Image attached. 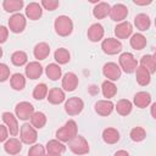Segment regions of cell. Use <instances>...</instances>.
<instances>
[{
  "label": "cell",
  "mask_w": 156,
  "mask_h": 156,
  "mask_svg": "<svg viewBox=\"0 0 156 156\" xmlns=\"http://www.w3.org/2000/svg\"><path fill=\"white\" fill-rule=\"evenodd\" d=\"M46 99L52 105H60L66 100V95H65V91L61 88H52L48 91Z\"/></svg>",
  "instance_id": "cell-19"
},
{
  "label": "cell",
  "mask_w": 156,
  "mask_h": 156,
  "mask_svg": "<svg viewBox=\"0 0 156 156\" xmlns=\"http://www.w3.org/2000/svg\"><path fill=\"white\" fill-rule=\"evenodd\" d=\"M132 33H133V26L128 21L119 22L115 27V35L117 37V39H127L132 35Z\"/></svg>",
  "instance_id": "cell-14"
},
{
  "label": "cell",
  "mask_w": 156,
  "mask_h": 156,
  "mask_svg": "<svg viewBox=\"0 0 156 156\" xmlns=\"http://www.w3.org/2000/svg\"><path fill=\"white\" fill-rule=\"evenodd\" d=\"M83 108H84V102L78 96L69 98L65 102V111L69 116H77V115H79L83 111Z\"/></svg>",
  "instance_id": "cell-6"
},
{
  "label": "cell",
  "mask_w": 156,
  "mask_h": 156,
  "mask_svg": "<svg viewBox=\"0 0 156 156\" xmlns=\"http://www.w3.org/2000/svg\"><path fill=\"white\" fill-rule=\"evenodd\" d=\"M46 116L44 112H40V111H37L34 112L32 116H30V124L35 128V129H41L43 127H45L46 124Z\"/></svg>",
  "instance_id": "cell-33"
},
{
  "label": "cell",
  "mask_w": 156,
  "mask_h": 156,
  "mask_svg": "<svg viewBox=\"0 0 156 156\" xmlns=\"http://www.w3.org/2000/svg\"><path fill=\"white\" fill-rule=\"evenodd\" d=\"M10 85L16 91L23 90L24 87H26V78H24V76L21 74V73H13L10 77Z\"/></svg>",
  "instance_id": "cell-30"
},
{
  "label": "cell",
  "mask_w": 156,
  "mask_h": 156,
  "mask_svg": "<svg viewBox=\"0 0 156 156\" xmlns=\"http://www.w3.org/2000/svg\"><path fill=\"white\" fill-rule=\"evenodd\" d=\"M119 132L116 128H106L102 130V140L106 144H116L119 140Z\"/></svg>",
  "instance_id": "cell-29"
},
{
  "label": "cell",
  "mask_w": 156,
  "mask_h": 156,
  "mask_svg": "<svg viewBox=\"0 0 156 156\" xmlns=\"http://www.w3.org/2000/svg\"><path fill=\"white\" fill-rule=\"evenodd\" d=\"M101 49L107 55H116L122 51V43L116 38H107L102 40Z\"/></svg>",
  "instance_id": "cell-9"
},
{
  "label": "cell",
  "mask_w": 156,
  "mask_h": 156,
  "mask_svg": "<svg viewBox=\"0 0 156 156\" xmlns=\"http://www.w3.org/2000/svg\"><path fill=\"white\" fill-rule=\"evenodd\" d=\"M45 74L51 80H57L62 76V69L57 63H49L45 68Z\"/></svg>",
  "instance_id": "cell-32"
},
{
  "label": "cell",
  "mask_w": 156,
  "mask_h": 156,
  "mask_svg": "<svg viewBox=\"0 0 156 156\" xmlns=\"http://www.w3.org/2000/svg\"><path fill=\"white\" fill-rule=\"evenodd\" d=\"M28 156H45V147L41 144H34L29 147Z\"/></svg>",
  "instance_id": "cell-40"
},
{
  "label": "cell",
  "mask_w": 156,
  "mask_h": 156,
  "mask_svg": "<svg viewBox=\"0 0 156 156\" xmlns=\"http://www.w3.org/2000/svg\"><path fill=\"white\" fill-rule=\"evenodd\" d=\"M7 135H9V130H7L6 126L0 124V143L7 140Z\"/></svg>",
  "instance_id": "cell-44"
},
{
  "label": "cell",
  "mask_w": 156,
  "mask_h": 156,
  "mask_svg": "<svg viewBox=\"0 0 156 156\" xmlns=\"http://www.w3.org/2000/svg\"><path fill=\"white\" fill-rule=\"evenodd\" d=\"M135 79H136V83L139 85L146 87L151 82V74L146 68H144L141 66H138L136 69H135Z\"/></svg>",
  "instance_id": "cell-21"
},
{
  "label": "cell",
  "mask_w": 156,
  "mask_h": 156,
  "mask_svg": "<svg viewBox=\"0 0 156 156\" xmlns=\"http://www.w3.org/2000/svg\"><path fill=\"white\" fill-rule=\"evenodd\" d=\"M9 37V29L5 26H0V44H4L7 40Z\"/></svg>",
  "instance_id": "cell-43"
},
{
  "label": "cell",
  "mask_w": 156,
  "mask_h": 156,
  "mask_svg": "<svg viewBox=\"0 0 156 156\" xmlns=\"http://www.w3.org/2000/svg\"><path fill=\"white\" fill-rule=\"evenodd\" d=\"M78 83H79V79H78L77 74L73 72H67L62 77V88L65 91L69 93V91L76 90V88L78 87Z\"/></svg>",
  "instance_id": "cell-15"
},
{
  "label": "cell",
  "mask_w": 156,
  "mask_h": 156,
  "mask_svg": "<svg viewBox=\"0 0 156 156\" xmlns=\"http://www.w3.org/2000/svg\"><path fill=\"white\" fill-rule=\"evenodd\" d=\"M134 24L140 32H145L151 26V20L146 13H139L134 17Z\"/></svg>",
  "instance_id": "cell-26"
},
{
  "label": "cell",
  "mask_w": 156,
  "mask_h": 156,
  "mask_svg": "<svg viewBox=\"0 0 156 156\" xmlns=\"http://www.w3.org/2000/svg\"><path fill=\"white\" fill-rule=\"evenodd\" d=\"M94 110L99 116L106 117L112 113V111L115 110V105L111 100H99L95 102Z\"/></svg>",
  "instance_id": "cell-13"
},
{
  "label": "cell",
  "mask_w": 156,
  "mask_h": 156,
  "mask_svg": "<svg viewBox=\"0 0 156 156\" xmlns=\"http://www.w3.org/2000/svg\"><path fill=\"white\" fill-rule=\"evenodd\" d=\"M102 73L107 78V80L115 82V80H118L121 78L122 71H121V68H119V66L117 63H115V62H107L102 67Z\"/></svg>",
  "instance_id": "cell-10"
},
{
  "label": "cell",
  "mask_w": 156,
  "mask_h": 156,
  "mask_svg": "<svg viewBox=\"0 0 156 156\" xmlns=\"http://www.w3.org/2000/svg\"><path fill=\"white\" fill-rule=\"evenodd\" d=\"M40 6L48 11H55L60 6V1H57V0H43L40 2Z\"/></svg>",
  "instance_id": "cell-41"
},
{
  "label": "cell",
  "mask_w": 156,
  "mask_h": 156,
  "mask_svg": "<svg viewBox=\"0 0 156 156\" xmlns=\"http://www.w3.org/2000/svg\"><path fill=\"white\" fill-rule=\"evenodd\" d=\"M110 10H111L110 4L101 1V2H98V4L94 6V9H93V15H94V17H95L96 20H102V18L107 17V15L110 13Z\"/></svg>",
  "instance_id": "cell-25"
},
{
  "label": "cell",
  "mask_w": 156,
  "mask_h": 156,
  "mask_svg": "<svg viewBox=\"0 0 156 156\" xmlns=\"http://www.w3.org/2000/svg\"><path fill=\"white\" fill-rule=\"evenodd\" d=\"M101 93H102L104 98H106V100H110L117 94V87L113 82L106 79L101 84Z\"/></svg>",
  "instance_id": "cell-27"
},
{
  "label": "cell",
  "mask_w": 156,
  "mask_h": 156,
  "mask_svg": "<svg viewBox=\"0 0 156 156\" xmlns=\"http://www.w3.org/2000/svg\"><path fill=\"white\" fill-rule=\"evenodd\" d=\"M54 58L58 65H66L71 60V54L67 49L65 48H58L55 52H54Z\"/></svg>",
  "instance_id": "cell-36"
},
{
  "label": "cell",
  "mask_w": 156,
  "mask_h": 156,
  "mask_svg": "<svg viewBox=\"0 0 156 156\" xmlns=\"http://www.w3.org/2000/svg\"><path fill=\"white\" fill-rule=\"evenodd\" d=\"M78 135V127L76 121L68 119L61 128L56 130V139L61 143H69L73 138Z\"/></svg>",
  "instance_id": "cell-1"
},
{
  "label": "cell",
  "mask_w": 156,
  "mask_h": 156,
  "mask_svg": "<svg viewBox=\"0 0 156 156\" xmlns=\"http://www.w3.org/2000/svg\"><path fill=\"white\" fill-rule=\"evenodd\" d=\"M16 117L21 121H27L30 118V116L34 113V106L28 101H21L15 107Z\"/></svg>",
  "instance_id": "cell-7"
},
{
  "label": "cell",
  "mask_w": 156,
  "mask_h": 156,
  "mask_svg": "<svg viewBox=\"0 0 156 156\" xmlns=\"http://www.w3.org/2000/svg\"><path fill=\"white\" fill-rule=\"evenodd\" d=\"M129 136L133 141L140 143L146 138V130L143 127H134V128H132V130L129 133Z\"/></svg>",
  "instance_id": "cell-38"
},
{
  "label": "cell",
  "mask_w": 156,
  "mask_h": 156,
  "mask_svg": "<svg viewBox=\"0 0 156 156\" xmlns=\"http://www.w3.org/2000/svg\"><path fill=\"white\" fill-rule=\"evenodd\" d=\"M118 62H119L121 71H123V72H126L128 74L135 72V69L138 67V61L133 56V54H130V52H122L119 55Z\"/></svg>",
  "instance_id": "cell-3"
},
{
  "label": "cell",
  "mask_w": 156,
  "mask_h": 156,
  "mask_svg": "<svg viewBox=\"0 0 156 156\" xmlns=\"http://www.w3.org/2000/svg\"><path fill=\"white\" fill-rule=\"evenodd\" d=\"M45 156H61V155H52V154H46Z\"/></svg>",
  "instance_id": "cell-48"
},
{
  "label": "cell",
  "mask_w": 156,
  "mask_h": 156,
  "mask_svg": "<svg viewBox=\"0 0 156 156\" xmlns=\"http://www.w3.org/2000/svg\"><path fill=\"white\" fill-rule=\"evenodd\" d=\"M10 78V68L6 63L0 62V83L6 82Z\"/></svg>",
  "instance_id": "cell-42"
},
{
  "label": "cell",
  "mask_w": 156,
  "mask_h": 156,
  "mask_svg": "<svg viewBox=\"0 0 156 156\" xmlns=\"http://www.w3.org/2000/svg\"><path fill=\"white\" fill-rule=\"evenodd\" d=\"M115 110L121 116H128L133 110V104L128 99H121L115 105Z\"/></svg>",
  "instance_id": "cell-28"
},
{
  "label": "cell",
  "mask_w": 156,
  "mask_h": 156,
  "mask_svg": "<svg viewBox=\"0 0 156 156\" xmlns=\"http://www.w3.org/2000/svg\"><path fill=\"white\" fill-rule=\"evenodd\" d=\"M33 54H34V57L38 60V61H43L45 60L49 55H50V46L48 43H38L34 49H33Z\"/></svg>",
  "instance_id": "cell-23"
},
{
  "label": "cell",
  "mask_w": 156,
  "mask_h": 156,
  "mask_svg": "<svg viewBox=\"0 0 156 156\" xmlns=\"http://www.w3.org/2000/svg\"><path fill=\"white\" fill-rule=\"evenodd\" d=\"M133 2L135 5H139V6H145V5H150L152 2V0H147V1H138V0H134Z\"/></svg>",
  "instance_id": "cell-45"
},
{
  "label": "cell",
  "mask_w": 156,
  "mask_h": 156,
  "mask_svg": "<svg viewBox=\"0 0 156 156\" xmlns=\"http://www.w3.org/2000/svg\"><path fill=\"white\" fill-rule=\"evenodd\" d=\"M26 24H27V21H26V17L22 15V13H13L10 20H9V29L12 32V33H22L26 28Z\"/></svg>",
  "instance_id": "cell-8"
},
{
  "label": "cell",
  "mask_w": 156,
  "mask_h": 156,
  "mask_svg": "<svg viewBox=\"0 0 156 156\" xmlns=\"http://www.w3.org/2000/svg\"><path fill=\"white\" fill-rule=\"evenodd\" d=\"M68 147L74 155H78V156H82L89 152V144L87 139L82 135H77L76 138H73L68 143Z\"/></svg>",
  "instance_id": "cell-4"
},
{
  "label": "cell",
  "mask_w": 156,
  "mask_h": 156,
  "mask_svg": "<svg viewBox=\"0 0 156 156\" xmlns=\"http://www.w3.org/2000/svg\"><path fill=\"white\" fill-rule=\"evenodd\" d=\"M38 139V133H37V129L29 124V123H24L21 129H20V140L23 143V144H27V145H32L37 141Z\"/></svg>",
  "instance_id": "cell-5"
},
{
  "label": "cell",
  "mask_w": 156,
  "mask_h": 156,
  "mask_svg": "<svg viewBox=\"0 0 156 156\" xmlns=\"http://www.w3.org/2000/svg\"><path fill=\"white\" fill-rule=\"evenodd\" d=\"M24 6L23 0H4L2 1V7L6 12H16L20 11Z\"/></svg>",
  "instance_id": "cell-35"
},
{
  "label": "cell",
  "mask_w": 156,
  "mask_h": 156,
  "mask_svg": "<svg viewBox=\"0 0 156 156\" xmlns=\"http://www.w3.org/2000/svg\"><path fill=\"white\" fill-rule=\"evenodd\" d=\"M104 34H105V30H104V27L100 23H93L88 28V33H87L88 39L93 43L100 41L104 38Z\"/></svg>",
  "instance_id": "cell-17"
},
{
  "label": "cell",
  "mask_w": 156,
  "mask_h": 156,
  "mask_svg": "<svg viewBox=\"0 0 156 156\" xmlns=\"http://www.w3.org/2000/svg\"><path fill=\"white\" fill-rule=\"evenodd\" d=\"M113 156H130V155H129V152L126 151V150H118V151L115 152Z\"/></svg>",
  "instance_id": "cell-46"
},
{
  "label": "cell",
  "mask_w": 156,
  "mask_h": 156,
  "mask_svg": "<svg viewBox=\"0 0 156 156\" xmlns=\"http://www.w3.org/2000/svg\"><path fill=\"white\" fill-rule=\"evenodd\" d=\"M155 108H156V104L154 102V104L151 105V116H152V118H156V115H155Z\"/></svg>",
  "instance_id": "cell-47"
},
{
  "label": "cell",
  "mask_w": 156,
  "mask_h": 156,
  "mask_svg": "<svg viewBox=\"0 0 156 156\" xmlns=\"http://www.w3.org/2000/svg\"><path fill=\"white\" fill-rule=\"evenodd\" d=\"M11 62L17 66V67H21V66H24L27 62H28V56L24 51H15L12 55H11Z\"/></svg>",
  "instance_id": "cell-37"
},
{
  "label": "cell",
  "mask_w": 156,
  "mask_h": 156,
  "mask_svg": "<svg viewBox=\"0 0 156 156\" xmlns=\"http://www.w3.org/2000/svg\"><path fill=\"white\" fill-rule=\"evenodd\" d=\"M110 17L115 22H123L128 16V7L124 4H116L110 10Z\"/></svg>",
  "instance_id": "cell-12"
},
{
  "label": "cell",
  "mask_w": 156,
  "mask_h": 156,
  "mask_svg": "<svg viewBox=\"0 0 156 156\" xmlns=\"http://www.w3.org/2000/svg\"><path fill=\"white\" fill-rule=\"evenodd\" d=\"M45 150L48 151V154H52V155H62L66 151V146L63 143H61L57 139H52L49 140L46 143Z\"/></svg>",
  "instance_id": "cell-22"
},
{
  "label": "cell",
  "mask_w": 156,
  "mask_h": 156,
  "mask_svg": "<svg viewBox=\"0 0 156 156\" xmlns=\"http://www.w3.org/2000/svg\"><path fill=\"white\" fill-rule=\"evenodd\" d=\"M133 104L139 108H145L151 104V95L146 91H139L134 95Z\"/></svg>",
  "instance_id": "cell-24"
},
{
  "label": "cell",
  "mask_w": 156,
  "mask_h": 156,
  "mask_svg": "<svg viewBox=\"0 0 156 156\" xmlns=\"http://www.w3.org/2000/svg\"><path fill=\"white\" fill-rule=\"evenodd\" d=\"M26 16L32 21H37L43 16V7L38 2H29L26 7Z\"/></svg>",
  "instance_id": "cell-20"
},
{
  "label": "cell",
  "mask_w": 156,
  "mask_h": 156,
  "mask_svg": "<svg viewBox=\"0 0 156 156\" xmlns=\"http://www.w3.org/2000/svg\"><path fill=\"white\" fill-rule=\"evenodd\" d=\"M48 85L45 83H39L35 85V88L33 89V98L35 100H43L44 98H46L48 95Z\"/></svg>",
  "instance_id": "cell-39"
},
{
  "label": "cell",
  "mask_w": 156,
  "mask_h": 156,
  "mask_svg": "<svg viewBox=\"0 0 156 156\" xmlns=\"http://www.w3.org/2000/svg\"><path fill=\"white\" fill-rule=\"evenodd\" d=\"M4 150L6 154L9 155H18L22 150V141L17 138H10L5 141V145H4Z\"/></svg>",
  "instance_id": "cell-18"
},
{
  "label": "cell",
  "mask_w": 156,
  "mask_h": 156,
  "mask_svg": "<svg viewBox=\"0 0 156 156\" xmlns=\"http://www.w3.org/2000/svg\"><path fill=\"white\" fill-rule=\"evenodd\" d=\"M140 66L146 68L150 72V74L155 73V71H156V57H155V55H144L140 58Z\"/></svg>",
  "instance_id": "cell-34"
},
{
  "label": "cell",
  "mask_w": 156,
  "mask_h": 156,
  "mask_svg": "<svg viewBox=\"0 0 156 156\" xmlns=\"http://www.w3.org/2000/svg\"><path fill=\"white\" fill-rule=\"evenodd\" d=\"M2 117V122L5 123L9 133L15 136L18 134V130H20V127H18V122H17V117L15 115H12L11 112H4L1 115Z\"/></svg>",
  "instance_id": "cell-11"
},
{
  "label": "cell",
  "mask_w": 156,
  "mask_h": 156,
  "mask_svg": "<svg viewBox=\"0 0 156 156\" xmlns=\"http://www.w3.org/2000/svg\"><path fill=\"white\" fill-rule=\"evenodd\" d=\"M1 57H2V49L0 48V58H1Z\"/></svg>",
  "instance_id": "cell-49"
},
{
  "label": "cell",
  "mask_w": 156,
  "mask_h": 156,
  "mask_svg": "<svg viewBox=\"0 0 156 156\" xmlns=\"http://www.w3.org/2000/svg\"><path fill=\"white\" fill-rule=\"evenodd\" d=\"M129 43H130V46L134 50H143L146 46L147 40H146V38L141 33H135V34H133L130 37Z\"/></svg>",
  "instance_id": "cell-31"
},
{
  "label": "cell",
  "mask_w": 156,
  "mask_h": 156,
  "mask_svg": "<svg viewBox=\"0 0 156 156\" xmlns=\"http://www.w3.org/2000/svg\"><path fill=\"white\" fill-rule=\"evenodd\" d=\"M24 72H26L27 78L34 80V79L40 78V76L43 74V66L38 61H33V62H29L26 65Z\"/></svg>",
  "instance_id": "cell-16"
},
{
  "label": "cell",
  "mask_w": 156,
  "mask_h": 156,
  "mask_svg": "<svg viewBox=\"0 0 156 156\" xmlns=\"http://www.w3.org/2000/svg\"><path fill=\"white\" fill-rule=\"evenodd\" d=\"M54 28L56 34H58L60 37H68L73 32V22L68 16L61 15L56 17L54 22Z\"/></svg>",
  "instance_id": "cell-2"
}]
</instances>
